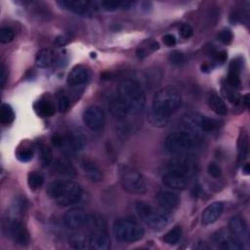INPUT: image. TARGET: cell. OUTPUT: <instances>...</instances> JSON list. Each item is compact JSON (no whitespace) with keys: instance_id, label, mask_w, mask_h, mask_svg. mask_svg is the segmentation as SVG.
<instances>
[{"instance_id":"6da1fadb","label":"cell","mask_w":250,"mask_h":250,"mask_svg":"<svg viewBox=\"0 0 250 250\" xmlns=\"http://www.w3.org/2000/svg\"><path fill=\"white\" fill-rule=\"evenodd\" d=\"M46 194L57 205L67 207L79 201L82 196V188L71 180H54L48 184Z\"/></svg>"},{"instance_id":"7a4b0ae2","label":"cell","mask_w":250,"mask_h":250,"mask_svg":"<svg viewBox=\"0 0 250 250\" xmlns=\"http://www.w3.org/2000/svg\"><path fill=\"white\" fill-rule=\"evenodd\" d=\"M117 97L125 105L128 114L140 113L146 105V93L139 82L133 79L123 80L118 87Z\"/></svg>"},{"instance_id":"3957f363","label":"cell","mask_w":250,"mask_h":250,"mask_svg":"<svg viewBox=\"0 0 250 250\" xmlns=\"http://www.w3.org/2000/svg\"><path fill=\"white\" fill-rule=\"evenodd\" d=\"M181 103L182 98L179 91L172 86H166L154 94L151 108L160 113L171 115L180 107Z\"/></svg>"},{"instance_id":"277c9868","label":"cell","mask_w":250,"mask_h":250,"mask_svg":"<svg viewBox=\"0 0 250 250\" xmlns=\"http://www.w3.org/2000/svg\"><path fill=\"white\" fill-rule=\"evenodd\" d=\"M199 142L200 139L195 134L187 131H175L167 136L165 148L171 154L182 155L195 147Z\"/></svg>"},{"instance_id":"5b68a950","label":"cell","mask_w":250,"mask_h":250,"mask_svg":"<svg viewBox=\"0 0 250 250\" xmlns=\"http://www.w3.org/2000/svg\"><path fill=\"white\" fill-rule=\"evenodd\" d=\"M113 233L118 241L131 243L142 239L145 235V229L131 218H119L113 224Z\"/></svg>"},{"instance_id":"8992f818","label":"cell","mask_w":250,"mask_h":250,"mask_svg":"<svg viewBox=\"0 0 250 250\" xmlns=\"http://www.w3.org/2000/svg\"><path fill=\"white\" fill-rule=\"evenodd\" d=\"M136 210L143 222L154 230H160L170 223V216L166 212L155 210L146 201H139Z\"/></svg>"},{"instance_id":"52a82bcc","label":"cell","mask_w":250,"mask_h":250,"mask_svg":"<svg viewBox=\"0 0 250 250\" xmlns=\"http://www.w3.org/2000/svg\"><path fill=\"white\" fill-rule=\"evenodd\" d=\"M120 181L124 189L133 194H144L147 189L144 175L131 166H123L121 168Z\"/></svg>"},{"instance_id":"ba28073f","label":"cell","mask_w":250,"mask_h":250,"mask_svg":"<svg viewBox=\"0 0 250 250\" xmlns=\"http://www.w3.org/2000/svg\"><path fill=\"white\" fill-rule=\"evenodd\" d=\"M182 121L186 127L194 133H211L218 127V122L215 119L192 110L186 112L182 117Z\"/></svg>"},{"instance_id":"9c48e42d","label":"cell","mask_w":250,"mask_h":250,"mask_svg":"<svg viewBox=\"0 0 250 250\" xmlns=\"http://www.w3.org/2000/svg\"><path fill=\"white\" fill-rule=\"evenodd\" d=\"M169 171L180 174L186 178L192 177L197 172V161L192 155L182 154L172 160L169 164Z\"/></svg>"},{"instance_id":"30bf717a","label":"cell","mask_w":250,"mask_h":250,"mask_svg":"<svg viewBox=\"0 0 250 250\" xmlns=\"http://www.w3.org/2000/svg\"><path fill=\"white\" fill-rule=\"evenodd\" d=\"M212 242L216 247L224 250H241L244 248L243 242L238 240L229 229H220L213 233Z\"/></svg>"},{"instance_id":"8fae6325","label":"cell","mask_w":250,"mask_h":250,"mask_svg":"<svg viewBox=\"0 0 250 250\" xmlns=\"http://www.w3.org/2000/svg\"><path fill=\"white\" fill-rule=\"evenodd\" d=\"M82 119L88 129L91 131H99L104 125L105 116L101 107L98 105H90L84 110Z\"/></svg>"},{"instance_id":"7c38bea8","label":"cell","mask_w":250,"mask_h":250,"mask_svg":"<svg viewBox=\"0 0 250 250\" xmlns=\"http://www.w3.org/2000/svg\"><path fill=\"white\" fill-rule=\"evenodd\" d=\"M57 4L64 10L71 11L72 13L81 16V17H89L92 16L94 12V7L96 3L84 0H62L58 1Z\"/></svg>"},{"instance_id":"4fadbf2b","label":"cell","mask_w":250,"mask_h":250,"mask_svg":"<svg viewBox=\"0 0 250 250\" xmlns=\"http://www.w3.org/2000/svg\"><path fill=\"white\" fill-rule=\"evenodd\" d=\"M8 228L9 234L16 244H19L21 246H26L29 243V234L22 222L18 219H14L9 223L7 229Z\"/></svg>"},{"instance_id":"5bb4252c","label":"cell","mask_w":250,"mask_h":250,"mask_svg":"<svg viewBox=\"0 0 250 250\" xmlns=\"http://www.w3.org/2000/svg\"><path fill=\"white\" fill-rule=\"evenodd\" d=\"M62 221L67 229H77L87 223L88 216L81 208H71L64 213Z\"/></svg>"},{"instance_id":"9a60e30c","label":"cell","mask_w":250,"mask_h":250,"mask_svg":"<svg viewBox=\"0 0 250 250\" xmlns=\"http://www.w3.org/2000/svg\"><path fill=\"white\" fill-rule=\"evenodd\" d=\"M156 201L163 211H173L179 206L180 197L172 189H161L156 194Z\"/></svg>"},{"instance_id":"2e32d148","label":"cell","mask_w":250,"mask_h":250,"mask_svg":"<svg viewBox=\"0 0 250 250\" xmlns=\"http://www.w3.org/2000/svg\"><path fill=\"white\" fill-rule=\"evenodd\" d=\"M89 248L94 250H107L110 248V237L104 229H97L89 235Z\"/></svg>"},{"instance_id":"e0dca14e","label":"cell","mask_w":250,"mask_h":250,"mask_svg":"<svg viewBox=\"0 0 250 250\" xmlns=\"http://www.w3.org/2000/svg\"><path fill=\"white\" fill-rule=\"evenodd\" d=\"M225 205L222 201H215L209 204L202 212L201 222L202 225L208 226L215 223L222 215Z\"/></svg>"},{"instance_id":"ac0fdd59","label":"cell","mask_w":250,"mask_h":250,"mask_svg":"<svg viewBox=\"0 0 250 250\" xmlns=\"http://www.w3.org/2000/svg\"><path fill=\"white\" fill-rule=\"evenodd\" d=\"M229 229L232 234L241 242L248 239V227L246 221L240 216H234L229 220Z\"/></svg>"},{"instance_id":"d6986e66","label":"cell","mask_w":250,"mask_h":250,"mask_svg":"<svg viewBox=\"0 0 250 250\" xmlns=\"http://www.w3.org/2000/svg\"><path fill=\"white\" fill-rule=\"evenodd\" d=\"M89 78V71L84 65L73 66L67 74L66 82L71 87H76L84 84Z\"/></svg>"},{"instance_id":"ffe728a7","label":"cell","mask_w":250,"mask_h":250,"mask_svg":"<svg viewBox=\"0 0 250 250\" xmlns=\"http://www.w3.org/2000/svg\"><path fill=\"white\" fill-rule=\"evenodd\" d=\"M52 170L55 174L65 178H72L76 175V170L71 161L65 157H59L55 159L52 163Z\"/></svg>"},{"instance_id":"44dd1931","label":"cell","mask_w":250,"mask_h":250,"mask_svg":"<svg viewBox=\"0 0 250 250\" xmlns=\"http://www.w3.org/2000/svg\"><path fill=\"white\" fill-rule=\"evenodd\" d=\"M162 183L170 189H185L188 186V178L169 171L162 176Z\"/></svg>"},{"instance_id":"7402d4cb","label":"cell","mask_w":250,"mask_h":250,"mask_svg":"<svg viewBox=\"0 0 250 250\" xmlns=\"http://www.w3.org/2000/svg\"><path fill=\"white\" fill-rule=\"evenodd\" d=\"M81 169L84 175L93 183L102 182L104 179V175L102 170L92 161L89 159H84L81 161Z\"/></svg>"},{"instance_id":"603a6c76","label":"cell","mask_w":250,"mask_h":250,"mask_svg":"<svg viewBox=\"0 0 250 250\" xmlns=\"http://www.w3.org/2000/svg\"><path fill=\"white\" fill-rule=\"evenodd\" d=\"M240 69H241V62L238 59L233 60L230 62L229 74L227 77V84L236 90H238L241 85L240 76H239Z\"/></svg>"},{"instance_id":"cb8c5ba5","label":"cell","mask_w":250,"mask_h":250,"mask_svg":"<svg viewBox=\"0 0 250 250\" xmlns=\"http://www.w3.org/2000/svg\"><path fill=\"white\" fill-rule=\"evenodd\" d=\"M65 142L71 150L80 151V150L84 149L86 143H87V138L83 134V132L73 131V132H70L66 136Z\"/></svg>"},{"instance_id":"d4e9b609","label":"cell","mask_w":250,"mask_h":250,"mask_svg":"<svg viewBox=\"0 0 250 250\" xmlns=\"http://www.w3.org/2000/svg\"><path fill=\"white\" fill-rule=\"evenodd\" d=\"M159 43L156 40L152 38H147L142 41L141 44L137 47L136 55L139 59H145L153 54L154 52H156L159 49Z\"/></svg>"},{"instance_id":"484cf974","label":"cell","mask_w":250,"mask_h":250,"mask_svg":"<svg viewBox=\"0 0 250 250\" xmlns=\"http://www.w3.org/2000/svg\"><path fill=\"white\" fill-rule=\"evenodd\" d=\"M34 154V146L29 141H22L16 149V156L21 162H27L32 159Z\"/></svg>"},{"instance_id":"4316f807","label":"cell","mask_w":250,"mask_h":250,"mask_svg":"<svg viewBox=\"0 0 250 250\" xmlns=\"http://www.w3.org/2000/svg\"><path fill=\"white\" fill-rule=\"evenodd\" d=\"M35 112L41 117H49L55 113V105L53 102L47 98H42L38 100L34 105Z\"/></svg>"},{"instance_id":"83f0119b","label":"cell","mask_w":250,"mask_h":250,"mask_svg":"<svg viewBox=\"0 0 250 250\" xmlns=\"http://www.w3.org/2000/svg\"><path fill=\"white\" fill-rule=\"evenodd\" d=\"M209 107L218 115H226L228 113V106L224 100L216 93H210L207 98Z\"/></svg>"},{"instance_id":"f1b7e54d","label":"cell","mask_w":250,"mask_h":250,"mask_svg":"<svg viewBox=\"0 0 250 250\" xmlns=\"http://www.w3.org/2000/svg\"><path fill=\"white\" fill-rule=\"evenodd\" d=\"M55 60V53L52 49L43 48L39 50L35 57V63L38 67L45 68L50 66Z\"/></svg>"},{"instance_id":"f546056e","label":"cell","mask_w":250,"mask_h":250,"mask_svg":"<svg viewBox=\"0 0 250 250\" xmlns=\"http://www.w3.org/2000/svg\"><path fill=\"white\" fill-rule=\"evenodd\" d=\"M108 110L114 119L121 120L125 118L128 111L118 97L112 98L108 103Z\"/></svg>"},{"instance_id":"4dcf8cb0","label":"cell","mask_w":250,"mask_h":250,"mask_svg":"<svg viewBox=\"0 0 250 250\" xmlns=\"http://www.w3.org/2000/svg\"><path fill=\"white\" fill-rule=\"evenodd\" d=\"M248 133L247 131L242 128L240 130L238 139H237V155H238V162H243L244 159L247 156L248 153V147H249V144H248Z\"/></svg>"},{"instance_id":"1f68e13d","label":"cell","mask_w":250,"mask_h":250,"mask_svg":"<svg viewBox=\"0 0 250 250\" xmlns=\"http://www.w3.org/2000/svg\"><path fill=\"white\" fill-rule=\"evenodd\" d=\"M147 120L148 122L153 126L157 128L165 127L170 120V115H166L163 113H160L158 111L153 110L152 108L147 112Z\"/></svg>"},{"instance_id":"d6a6232c","label":"cell","mask_w":250,"mask_h":250,"mask_svg":"<svg viewBox=\"0 0 250 250\" xmlns=\"http://www.w3.org/2000/svg\"><path fill=\"white\" fill-rule=\"evenodd\" d=\"M133 2L129 1H114V0H104L96 2V5H98L101 9L104 11H115L120 8H130L131 5H133Z\"/></svg>"},{"instance_id":"836d02e7","label":"cell","mask_w":250,"mask_h":250,"mask_svg":"<svg viewBox=\"0 0 250 250\" xmlns=\"http://www.w3.org/2000/svg\"><path fill=\"white\" fill-rule=\"evenodd\" d=\"M44 175L39 171H31L27 175V184L30 189L35 190L44 184Z\"/></svg>"},{"instance_id":"e575fe53","label":"cell","mask_w":250,"mask_h":250,"mask_svg":"<svg viewBox=\"0 0 250 250\" xmlns=\"http://www.w3.org/2000/svg\"><path fill=\"white\" fill-rule=\"evenodd\" d=\"M69 245L75 249L89 248V237L82 233H74L69 238Z\"/></svg>"},{"instance_id":"d590c367","label":"cell","mask_w":250,"mask_h":250,"mask_svg":"<svg viewBox=\"0 0 250 250\" xmlns=\"http://www.w3.org/2000/svg\"><path fill=\"white\" fill-rule=\"evenodd\" d=\"M222 93H223V96L231 104H238L241 102V97L237 92V90L229 86L228 84L222 87Z\"/></svg>"},{"instance_id":"8d00e7d4","label":"cell","mask_w":250,"mask_h":250,"mask_svg":"<svg viewBox=\"0 0 250 250\" xmlns=\"http://www.w3.org/2000/svg\"><path fill=\"white\" fill-rule=\"evenodd\" d=\"M15 119L13 107L8 104H2L0 108V121L2 124H10Z\"/></svg>"},{"instance_id":"74e56055","label":"cell","mask_w":250,"mask_h":250,"mask_svg":"<svg viewBox=\"0 0 250 250\" xmlns=\"http://www.w3.org/2000/svg\"><path fill=\"white\" fill-rule=\"evenodd\" d=\"M182 236V229L180 226H175L163 236V241L167 244H176L179 242Z\"/></svg>"},{"instance_id":"f35d334b","label":"cell","mask_w":250,"mask_h":250,"mask_svg":"<svg viewBox=\"0 0 250 250\" xmlns=\"http://www.w3.org/2000/svg\"><path fill=\"white\" fill-rule=\"evenodd\" d=\"M168 60H169V62H170L172 64L177 65V66H181V65L185 64L186 62H187V58H186L185 54H184L182 51H179V50H174V51H172V52L169 54Z\"/></svg>"},{"instance_id":"ab89813d","label":"cell","mask_w":250,"mask_h":250,"mask_svg":"<svg viewBox=\"0 0 250 250\" xmlns=\"http://www.w3.org/2000/svg\"><path fill=\"white\" fill-rule=\"evenodd\" d=\"M40 159L43 166H48L53 161V152L46 145L40 146Z\"/></svg>"},{"instance_id":"60d3db41","label":"cell","mask_w":250,"mask_h":250,"mask_svg":"<svg viewBox=\"0 0 250 250\" xmlns=\"http://www.w3.org/2000/svg\"><path fill=\"white\" fill-rule=\"evenodd\" d=\"M15 38L14 30L9 26H3L0 28V41L4 44L12 42Z\"/></svg>"},{"instance_id":"b9f144b4","label":"cell","mask_w":250,"mask_h":250,"mask_svg":"<svg viewBox=\"0 0 250 250\" xmlns=\"http://www.w3.org/2000/svg\"><path fill=\"white\" fill-rule=\"evenodd\" d=\"M217 38H218V40H219L222 44H224V45H229V44L231 43V41H232V39H233V34H232V32H231L230 29L225 28V29L221 30V31L218 33Z\"/></svg>"},{"instance_id":"7bdbcfd3","label":"cell","mask_w":250,"mask_h":250,"mask_svg":"<svg viewBox=\"0 0 250 250\" xmlns=\"http://www.w3.org/2000/svg\"><path fill=\"white\" fill-rule=\"evenodd\" d=\"M70 99L68 96L62 94L58 97V109L60 112H66L70 106Z\"/></svg>"},{"instance_id":"ee69618b","label":"cell","mask_w":250,"mask_h":250,"mask_svg":"<svg viewBox=\"0 0 250 250\" xmlns=\"http://www.w3.org/2000/svg\"><path fill=\"white\" fill-rule=\"evenodd\" d=\"M179 33H180V35H181L183 38L188 39V38H190V37L192 36V34H193V29H192V27H191L190 24H188V23H187V22H184V23H182V24L180 25V27H179Z\"/></svg>"},{"instance_id":"f6af8a7d","label":"cell","mask_w":250,"mask_h":250,"mask_svg":"<svg viewBox=\"0 0 250 250\" xmlns=\"http://www.w3.org/2000/svg\"><path fill=\"white\" fill-rule=\"evenodd\" d=\"M207 171L209 175L213 178H219L222 176V169L221 167L215 163V162H210L207 166Z\"/></svg>"},{"instance_id":"bcb514c9","label":"cell","mask_w":250,"mask_h":250,"mask_svg":"<svg viewBox=\"0 0 250 250\" xmlns=\"http://www.w3.org/2000/svg\"><path fill=\"white\" fill-rule=\"evenodd\" d=\"M213 57H214V59H215L217 62L223 63V62H225L227 61V59H228V54H227V52L224 51V50H222V51H215V52H213Z\"/></svg>"},{"instance_id":"7dc6e473","label":"cell","mask_w":250,"mask_h":250,"mask_svg":"<svg viewBox=\"0 0 250 250\" xmlns=\"http://www.w3.org/2000/svg\"><path fill=\"white\" fill-rule=\"evenodd\" d=\"M162 40H163L164 44L168 47H173L176 44V37L173 34H165L162 37Z\"/></svg>"},{"instance_id":"c3c4849f","label":"cell","mask_w":250,"mask_h":250,"mask_svg":"<svg viewBox=\"0 0 250 250\" xmlns=\"http://www.w3.org/2000/svg\"><path fill=\"white\" fill-rule=\"evenodd\" d=\"M7 79H8V70L5 66V64L2 63V65H1V87L2 88H4Z\"/></svg>"},{"instance_id":"681fc988","label":"cell","mask_w":250,"mask_h":250,"mask_svg":"<svg viewBox=\"0 0 250 250\" xmlns=\"http://www.w3.org/2000/svg\"><path fill=\"white\" fill-rule=\"evenodd\" d=\"M69 41V37H67L66 35H59L56 39H55V43L59 46H63L65 45L67 42Z\"/></svg>"},{"instance_id":"f907efd6","label":"cell","mask_w":250,"mask_h":250,"mask_svg":"<svg viewBox=\"0 0 250 250\" xmlns=\"http://www.w3.org/2000/svg\"><path fill=\"white\" fill-rule=\"evenodd\" d=\"M63 138H62L60 135H55L52 137V143L55 146H61L63 144Z\"/></svg>"},{"instance_id":"816d5d0a","label":"cell","mask_w":250,"mask_h":250,"mask_svg":"<svg viewBox=\"0 0 250 250\" xmlns=\"http://www.w3.org/2000/svg\"><path fill=\"white\" fill-rule=\"evenodd\" d=\"M200 68H201V70L202 71H204V72H208L209 70H211V65L209 64V63H206V62H204V63H202L201 65H200Z\"/></svg>"},{"instance_id":"f5cc1de1","label":"cell","mask_w":250,"mask_h":250,"mask_svg":"<svg viewBox=\"0 0 250 250\" xmlns=\"http://www.w3.org/2000/svg\"><path fill=\"white\" fill-rule=\"evenodd\" d=\"M242 170H243V172H244L245 175H249V172H250V170H249V164L246 163V164L244 165V167L242 168Z\"/></svg>"}]
</instances>
